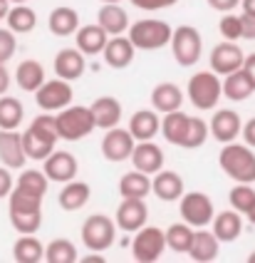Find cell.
Wrapping results in <instances>:
<instances>
[{
    "instance_id": "6da1fadb",
    "label": "cell",
    "mask_w": 255,
    "mask_h": 263,
    "mask_svg": "<svg viewBox=\"0 0 255 263\" xmlns=\"http://www.w3.org/2000/svg\"><path fill=\"white\" fill-rule=\"evenodd\" d=\"M42 199L40 194L25 191L20 186H13L8 194V214L10 223L17 234H37L42 226Z\"/></svg>"
},
{
    "instance_id": "7a4b0ae2",
    "label": "cell",
    "mask_w": 255,
    "mask_h": 263,
    "mask_svg": "<svg viewBox=\"0 0 255 263\" xmlns=\"http://www.w3.org/2000/svg\"><path fill=\"white\" fill-rule=\"evenodd\" d=\"M60 134H57V124H55V115H37L30 122V127L23 132V149L25 157L32 161L47 159L55 144H57Z\"/></svg>"
},
{
    "instance_id": "3957f363",
    "label": "cell",
    "mask_w": 255,
    "mask_h": 263,
    "mask_svg": "<svg viewBox=\"0 0 255 263\" xmlns=\"http://www.w3.org/2000/svg\"><path fill=\"white\" fill-rule=\"evenodd\" d=\"M218 164L225 176H230L236 184H255V154L253 146L228 142L218 154Z\"/></svg>"
},
{
    "instance_id": "277c9868",
    "label": "cell",
    "mask_w": 255,
    "mask_h": 263,
    "mask_svg": "<svg viewBox=\"0 0 255 263\" xmlns=\"http://www.w3.org/2000/svg\"><path fill=\"white\" fill-rule=\"evenodd\" d=\"M171 35H174V28L166 20H159V17L136 20L126 30V37L132 40L134 50H146V52L166 47V45L171 43Z\"/></svg>"
},
{
    "instance_id": "5b68a950",
    "label": "cell",
    "mask_w": 255,
    "mask_h": 263,
    "mask_svg": "<svg viewBox=\"0 0 255 263\" xmlns=\"http://www.w3.org/2000/svg\"><path fill=\"white\" fill-rule=\"evenodd\" d=\"M186 97H188V102L194 104L198 112H210V109L218 107L221 97H223V82H221V77L213 72V70L196 72L188 80Z\"/></svg>"
},
{
    "instance_id": "8992f818",
    "label": "cell",
    "mask_w": 255,
    "mask_h": 263,
    "mask_svg": "<svg viewBox=\"0 0 255 263\" xmlns=\"http://www.w3.org/2000/svg\"><path fill=\"white\" fill-rule=\"evenodd\" d=\"M55 124H57L60 139L65 142H79L94 132V117H92L90 107H82V104H70L60 112H55Z\"/></svg>"
},
{
    "instance_id": "52a82bcc",
    "label": "cell",
    "mask_w": 255,
    "mask_h": 263,
    "mask_svg": "<svg viewBox=\"0 0 255 263\" xmlns=\"http://www.w3.org/2000/svg\"><path fill=\"white\" fill-rule=\"evenodd\" d=\"M82 243L92 253H104L114 246L117 238V223L109 219L107 214H92L82 223Z\"/></svg>"
},
{
    "instance_id": "ba28073f",
    "label": "cell",
    "mask_w": 255,
    "mask_h": 263,
    "mask_svg": "<svg viewBox=\"0 0 255 263\" xmlns=\"http://www.w3.org/2000/svg\"><path fill=\"white\" fill-rule=\"evenodd\" d=\"M171 52L181 67H194L203 55V37L194 25H179L171 35Z\"/></svg>"
},
{
    "instance_id": "9c48e42d",
    "label": "cell",
    "mask_w": 255,
    "mask_h": 263,
    "mask_svg": "<svg viewBox=\"0 0 255 263\" xmlns=\"http://www.w3.org/2000/svg\"><path fill=\"white\" fill-rule=\"evenodd\" d=\"M166 251V234L159 226H141L134 231L132 241V256L136 263H156Z\"/></svg>"
},
{
    "instance_id": "30bf717a",
    "label": "cell",
    "mask_w": 255,
    "mask_h": 263,
    "mask_svg": "<svg viewBox=\"0 0 255 263\" xmlns=\"http://www.w3.org/2000/svg\"><path fill=\"white\" fill-rule=\"evenodd\" d=\"M179 214L181 219L186 221L188 226H194V229H206L213 221V216H216L213 201L203 191H188V194L183 191V196L179 199Z\"/></svg>"
},
{
    "instance_id": "8fae6325",
    "label": "cell",
    "mask_w": 255,
    "mask_h": 263,
    "mask_svg": "<svg viewBox=\"0 0 255 263\" xmlns=\"http://www.w3.org/2000/svg\"><path fill=\"white\" fill-rule=\"evenodd\" d=\"M75 100V92H72V82L67 80H45L40 89L35 92V102L42 112H60L65 107H70Z\"/></svg>"
},
{
    "instance_id": "7c38bea8",
    "label": "cell",
    "mask_w": 255,
    "mask_h": 263,
    "mask_svg": "<svg viewBox=\"0 0 255 263\" xmlns=\"http://www.w3.org/2000/svg\"><path fill=\"white\" fill-rule=\"evenodd\" d=\"M149 221V206L144 199H121L119 209L114 214V223L124 234H134Z\"/></svg>"
},
{
    "instance_id": "4fadbf2b",
    "label": "cell",
    "mask_w": 255,
    "mask_h": 263,
    "mask_svg": "<svg viewBox=\"0 0 255 263\" xmlns=\"http://www.w3.org/2000/svg\"><path fill=\"white\" fill-rule=\"evenodd\" d=\"M243 60H245V52L238 47V43H230V40H223L218 43L208 55L210 70L216 74H230L243 67Z\"/></svg>"
},
{
    "instance_id": "5bb4252c",
    "label": "cell",
    "mask_w": 255,
    "mask_h": 263,
    "mask_svg": "<svg viewBox=\"0 0 255 263\" xmlns=\"http://www.w3.org/2000/svg\"><path fill=\"white\" fill-rule=\"evenodd\" d=\"M134 137L129 129H121V127H112L107 129L104 139H102V154H104L107 161H114V164H121L132 157L134 152Z\"/></svg>"
},
{
    "instance_id": "9a60e30c",
    "label": "cell",
    "mask_w": 255,
    "mask_h": 263,
    "mask_svg": "<svg viewBox=\"0 0 255 263\" xmlns=\"http://www.w3.org/2000/svg\"><path fill=\"white\" fill-rule=\"evenodd\" d=\"M42 172L50 181H57V184H67L77 179V172H79V164H77L75 154L70 152H52L47 159H42Z\"/></svg>"
},
{
    "instance_id": "2e32d148",
    "label": "cell",
    "mask_w": 255,
    "mask_h": 263,
    "mask_svg": "<svg viewBox=\"0 0 255 263\" xmlns=\"http://www.w3.org/2000/svg\"><path fill=\"white\" fill-rule=\"evenodd\" d=\"M240 129H243V119L236 109H218L213 119L208 122V132L210 137L221 144H228V142H236L240 137Z\"/></svg>"
},
{
    "instance_id": "e0dca14e",
    "label": "cell",
    "mask_w": 255,
    "mask_h": 263,
    "mask_svg": "<svg viewBox=\"0 0 255 263\" xmlns=\"http://www.w3.org/2000/svg\"><path fill=\"white\" fill-rule=\"evenodd\" d=\"M132 164H134V169L139 172H144V174H156V172H161L164 169V149L156 144L154 139H146V142H136L134 144V152H132Z\"/></svg>"
},
{
    "instance_id": "ac0fdd59",
    "label": "cell",
    "mask_w": 255,
    "mask_h": 263,
    "mask_svg": "<svg viewBox=\"0 0 255 263\" xmlns=\"http://www.w3.org/2000/svg\"><path fill=\"white\" fill-rule=\"evenodd\" d=\"M25 149H23V134L17 129H0V164L10 172L25 166Z\"/></svg>"
},
{
    "instance_id": "d6986e66",
    "label": "cell",
    "mask_w": 255,
    "mask_h": 263,
    "mask_svg": "<svg viewBox=\"0 0 255 263\" xmlns=\"http://www.w3.org/2000/svg\"><path fill=\"white\" fill-rule=\"evenodd\" d=\"M151 191H154V196H156L159 201L174 204V201H179L181 196H183L186 184H183L181 174L171 172V169H161V172H156L154 179H151Z\"/></svg>"
},
{
    "instance_id": "ffe728a7",
    "label": "cell",
    "mask_w": 255,
    "mask_h": 263,
    "mask_svg": "<svg viewBox=\"0 0 255 263\" xmlns=\"http://www.w3.org/2000/svg\"><path fill=\"white\" fill-rule=\"evenodd\" d=\"M87 70V58L77 47H62L55 55V74L67 82H77Z\"/></svg>"
},
{
    "instance_id": "44dd1931",
    "label": "cell",
    "mask_w": 255,
    "mask_h": 263,
    "mask_svg": "<svg viewBox=\"0 0 255 263\" xmlns=\"http://www.w3.org/2000/svg\"><path fill=\"white\" fill-rule=\"evenodd\" d=\"M218 251H221V241L216 238L213 231H208V229H196L186 253L196 263H210L218 258Z\"/></svg>"
},
{
    "instance_id": "7402d4cb",
    "label": "cell",
    "mask_w": 255,
    "mask_h": 263,
    "mask_svg": "<svg viewBox=\"0 0 255 263\" xmlns=\"http://www.w3.org/2000/svg\"><path fill=\"white\" fill-rule=\"evenodd\" d=\"M102 58L112 70H126L134 62V45L126 35H114V37L107 40Z\"/></svg>"
},
{
    "instance_id": "603a6c76",
    "label": "cell",
    "mask_w": 255,
    "mask_h": 263,
    "mask_svg": "<svg viewBox=\"0 0 255 263\" xmlns=\"http://www.w3.org/2000/svg\"><path fill=\"white\" fill-rule=\"evenodd\" d=\"M90 112L92 117H94V127H99V129H112V127H119L121 122V115H124V109H121V102L117 97H97L94 102L90 104Z\"/></svg>"
},
{
    "instance_id": "cb8c5ba5",
    "label": "cell",
    "mask_w": 255,
    "mask_h": 263,
    "mask_svg": "<svg viewBox=\"0 0 255 263\" xmlns=\"http://www.w3.org/2000/svg\"><path fill=\"white\" fill-rule=\"evenodd\" d=\"M97 23H99V28L104 30L109 37L124 35V32L129 30V25H132L129 13L121 8L119 3H102V8H99V13H97Z\"/></svg>"
},
{
    "instance_id": "d4e9b609",
    "label": "cell",
    "mask_w": 255,
    "mask_h": 263,
    "mask_svg": "<svg viewBox=\"0 0 255 263\" xmlns=\"http://www.w3.org/2000/svg\"><path fill=\"white\" fill-rule=\"evenodd\" d=\"M107 40H109V35L99 28V23L79 25V30L75 32V47L84 58H87V55H102Z\"/></svg>"
},
{
    "instance_id": "484cf974",
    "label": "cell",
    "mask_w": 255,
    "mask_h": 263,
    "mask_svg": "<svg viewBox=\"0 0 255 263\" xmlns=\"http://www.w3.org/2000/svg\"><path fill=\"white\" fill-rule=\"evenodd\" d=\"M90 196H92L90 184H87V181H77V179H72V181L62 184L57 204H60V209L75 214V211H79V209H84V206L90 204Z\"/></svg>"
},
{
    "instance_id": "4316f807",
    "label": "cell",
    "mask_w": 255,
    "mask_h": 263,
    "mask_svg": "<svg viewBox=\"0 0 255 263\" xmlns=\"http://www.w3.org/2000/svg\"><path fill=\"white\" fill-rule=\"evenodd\" d=\"M183 100H186V97H183L181 87L174 85V82H161V85H156V87L151 89V104H154V109L161 112V115H168V112L181 109Z\"/></svg>"
},
{
    "instance_id": "83f0119b",
    "label": "cell",
    "mask_w": 255,
    "mask_h": 263,
    "mask_svg": "<svg viewBox=\"0 0 255 263\" xmlns=\"http://www.w3.org/2000/svg\"><path fill=\"white\" fill-rule=\"evenodd\" d=\"M161 129V119L156 115V109H139L129 119V132L134 137V142H146L154 139Z\"/></svg>"
},
{
    "instance_id": "f1b7e54d",
    "label": "cell",
    "mask_w": 255,
    "mask_h": 263,
    "mask_svg": "<svg viewBox=\"0 0 255 263\" xmlns=\"http://www.w3.org/2000/svg\"><path fill=\"white\" fill-rule=\"evenodd\" d=\"M210 223H213V234H216V238H218L221 243H233V241H238L240 234H243V219H240V214L236 209H233V211L216 214Z\"/></svg>"
},
{
    "instance_id": "f546056e",
    "label": "cell",
    "mask_w": 255,
    "mask_h": 263,
    "mask_svg": "<svg viewBox=\"0 0 255 263\" xmlns=\"http://www.w3.org/2000/svg\"><path fill=\"white\" fill-rule=\"evenodd\" d=\"M47 28L55 37H70L79 30V13L75 8H67V5H60L55 8L50 17H47Z\"/></svg>"
},
{
    "instance_id": "4dcf8cb0",
    "label": "cell",
    "mask_w": 255,
    "mask_h": 263,
    "mask_svg": "<svg viewBox=\"0 0 255 263\" xmlns=\"http://www.w3.org/2000/svg\"><path fill=\"white\" fill-rule=\"evenodd\" d=\"M188 122H191V115H186V112L176 109V112L164 115V119H161V129L159 132L164 134V139L168 142V144L181 146V149H183L186 132H188Z\"/></svg>"
},
{
    "instance_id": "1f68e13d",
    "label": "cell",
    "mask_w": 255,
    "mask_h": 263,
    "mask_svg": "<svg viewBox=\"0 0 255 263\" xmlns=\"http://www.w3.org/2000/svg\"><path fill=\"white\" fill-rule=\"evenodd\" d=\"M45 67L37 60H23L15 70V85L23 92H37L40 85L45 82Z\"/></svg>"
},
{
    "instance_id": "d6a6232c",
    "label": "cell",
    "mask_w": 255,
    "mask_h": 263,
    "mask_svg": "<svg viewBox=\"0 0 255 263\" xmlns=\"http://www.w3.org/2000/svg\"><path fill=\"white\" fill-rule=\"evenodd\" d=\"M13 258L17 263H40L45 261V246L35 234H23L13 243Z\"/></svg>"
},
{
    "instance_id": "836d02e7",
    "label": "cell",
    "mask_w": 255,
    "mask_h": 263,
    "mask_svg": "<svg viewBox=\"0 0 255 263\" xmlns=\"http://www.w3.org/2000/svg\"><path fill=\"white\" fill-rule=\"evenodd\" d=\"M5 23L8 28L13 30L15 35H28L37 28V13L32 10L28 3H20V5H10V10L5 15Z\"/></svg>"
},
{
    "instance_id": "e575fe53",
    "label": "cell",
    "mask_w": 255,
    "mask_h": 263,
    "mask_svg": "<svg viewBox=\"0 0 255 263\" xmlns=\"http://www.w3.org/2000/svg\"><path fill=\"white\" fill-rule=\"evenodd\" d=\"M119 194L121 199H146L151 194V176L144 172H129L119 179Z\"/></svg>"
},
{
    "instance_id": "d590c367",
    "label": "cell",
    "mask_w": 255,
    "mask_h": 263,
    "mask_svg": "<svg viewBox=\"0 0 255 263\" xmlns=\"http://www.w3.org/2000/svg\"><path fill=\"white\" fill-rule=\"evenodd\" d=\"M253 92H255L253 82L248 80V74L243 72V70H236V72L225 74V80H223V97H228L230 102H245Z\"/></svg>"
},
{
    "instance_id": "8d00e7d4",
    "label": "cell",
    "mask_w": 255,
    "mask_h": 263,
    "mask_svg": "<svg viewBox=\"0 0 255 263\" xmlns=\"http://www.w3.org/2000/svg\"><path fill=\"white\" fill-rule=\"evenodd\" d=\"M25 119V107L17 97L0 95V129H17Z\"/></svg>"
},
{
    "instance_id": "74e56055",
    "label": "cell",
    "mask_w": 255,
    "mask_h": 263,
    "mask_svg": "<svg viewBox=\"0 0 255 263\" xmlns=\"http://www.w3.org/2000/svg\"><path fill=\"white\" fill-rule=\"evenodd\" d=\"M45 261L47 263H77L79 256H77V249L72 241L67 238H55L45 246Z\"/></svg>"
},
{
    "instance_id": "f35d334b",
    "label": "cell",
    "mask_w": 255,
    "mask_h": 263,
    "mask_svg": "<svg viewBox=\"0 0 255 263\" xmlns=\"http://www.w3.org/2000/svg\"><path fill=\"white\" fill-rule=\"evenodd\" d=\"M164 234H166V249L176 251V253H186L188 243H191V236H194V226L181 221V223H171Z\"/></svg>"
},
{
    "instance_id": "ab89813d",
    "label": "cell",
    "mask_w": 255,
    "mask_h": 263,
    "mask_svg": "<svg viewBox=\"0 0 255 263\" xmlns=\"http://www.w3.org/2000/svg\"><path fill=\"white\" fill-rule=\"evenodd\" d=\"M15 186L25 191H32V194H40L45 196L47 194V186H50V179L45 176V172H37V169H25L23 174L17 176Z\"/></svg>"
},
{
    "instance_id": "60d3db41",
    "label": "cell",
    "mask_w": 255,
    "mask_h": 263,
    "mask_svg": "<svg viewBox=\"0 0 255 263\" xmlns=\"http://www.w3.org/2000/svg\"><path fill=\"white\" fill-rule=\"evenodd\" d=\"M210 132H208V122L201 117H191L188 122V132H186V142L183 149H201V146L208 142Z\"/></svg>"
},
{
    "instance_id": "b9f144b4",
    "label": "cell",
    "mask_w": 255,
    "mask_h": 263,
    "mask_svg": "<svg viewBox=\"0 0 255 263\" xmlns=\"http://www.w3.org/2000/svg\"><path fill=\"white\" fill-rule=\"evenodd\" d=\"M228 201H230V206H233L238 214H245L255 201L253 184H236V186L230 189V194H228Z\"/></svg>"
},
{
    "instance_id": "7bdbcfd3",
    "label": "cell",
    "mask_w": 255,
    "mask_h": 263,
    "mask_svg": "<svg viewBox=\"0 0 255 263\" xmlns=\"http://www.w3.org/2000/svg\"><path fill=\"white\" fill-rule=\"evenodd\" d=\"M218 30H221L223 40H230V43H238V40H243L240 15H223V17H221V23H218Z\"/></svg>"
},
{
    "instance_id": "ee69618b",
    "label": "cell",
    "mask_w": 255,
    "mask_h": 263,
    "mask_svg": "<svg viewBox=\"0 0 255 263\" xmlns=\"http://www.w3.org/2000/svg\"><path fill=\"white\" fill-rule=\"evenodd\" d=\"M17 50V37L10 28H0V65H5L8 60H13Z\"/></svg>"
},
{
    "instance_id": "f6af8a7d",
    "label": "cell",
    "mask_w": 255,
    "mask_h": 263,
    "mask_svg": "<svg viewBox=\"0 0 255 263\" xmlns=\"http://www.w3.org/2000/svg\"><path fill=\"white\" fill-rule=\"evenodd\" d=\"M129 3L144 13H156V10H166V8L176 5L179 0H129Z\"/></svg>"
},
{
    "instance_id": "bcb514c9",
    "label": "cell",
    "mask_w": 255,
    "mask_h": 263,
    "mask_svg": "<svg viewBox=\"0 0 255 263\" xmlns=\"http://www.w3.org/2000/svg\"><path fill=\"white\" fill-rule=\"evenodd\" d=\"M13 186H15V181H13L10 169L0 164V199H8V194L13 191Z\"/></svg>"
},
{
    "instance_id": "7dc6e473",
    "label": "cell",
    "mask_w": 255,
    "mask_h": 263,
    "mask_svg": "<svg viewBox=\"0 0 255 263\" xmlns=\"http://www.w3.org/2000/svg\"><path fill=\"white\" fill-rule=\"evenodd\" d=\"M240 25H243V37L245 40H255V15L243 13L240 15Z\"/></svg>"
},
{
    "instance_id": "c3c4849f",
    "label": "cell",
    "mask_w": 255,
    "mask_h": 263,
    "mask_svg": "<svg viewBox=\"0 0 255 263\" xmlns=\"http://www.w3.org/2000/svg\"><path fill=\"white\" fill-rule=\"evenodd\" d=\"M206 3L213 10H218V13H233L240 5V0H206Z\"/></svg>"
},
{
    "instance_id": "681fc988",
    "label": "cell",
    "mask_w": 255,
    "mask_h": 263,
    "mask_svg": "<svg viewBox=\"0 0 255 263\" xmlns=\"http://www.w3.org/2000/svg\"><path fill=\"white\" fill-rule=\"evenodd\" d=\"M240 137H243V142H245V144L253 146V149H255V117H253V119H248V122H243Z\"/></svg>"
},
{
    "instance_id": "f907efd6",
    "label": "cell",
    "mask_w": 255,
    "mask_h": 263,
    "mask_svg": "<svg viewBox=\"0 0 255 263\" xmlns=\"http://www.w3.org/2000/svg\"><path fill=\"white\" fill-rule=\"evenodd\" d=\"M240 70L248 74V80L253 82V87H255V52H253V55H245V60H243V67H240Z\"/></svg>"
},
{
    "instance_id": "816d5d0a",
    "label": "cell",
    "mask_w": 255,
    "mask_h": 263,
    "mask_svg": "<svg viewBox=\"0 0 255 263\" xmlns=\"http://www.w3.org/2000/svg\"><path fill=\"white\" fill-rule=\"evenodd\" d=\"M10 89V72L5 70V65H0V95H8Z\"/></svg>"
},
{
    "instance_id": "f5cc1de1",
    "label": "cell",
    "mask_w": 255,
    "mask_h": 263,
    "mask_svg": "<svg viewBox=\"0 0 255 263\" xmlns=\"http://www.w3.org/2000/svg\"><path fill=\"white\" fill-rule=\"evenodd\" d=\"M82 263H104V256H99V253H94V256H84V258H79Z\"/></svg>"
},
{
    "instance_id": "db71d44e",
    "label": "cell",
    "mask_w": 255,
    "mask_h": 263,
    "mask_svg": "<svg viewBox=\"0 0 255 263\" xmlns=\"http://www.w3.org/2000/svg\"><path fill=\"white\" fill-rule=\"evenodd\" d=\"M8 10H10V0H0V20H5Z\"/></svg>"
},
{
    "instance_id": "11a10c76",
    "label": "cell",
    "mask_w": 255,
    "mask_h": 263,
    "mask_svg": "<svg viewBox=\"0 0 255 263\" xmlns=\"http://www.w3.org/2000/svg\"><path fill=\"white\" fill-rule=\"evenodd\" d=\"M245 216H248V221H250V223L255 226V201H253V206H250V209L245 211Z\"/></svg>"
},
{
    "instance_id": "9f6ffc18",
    "label": "cell",
    "mask_w": 255,
    "mask_h": 263,
    "mask_svg": "<svg viewBox=\"0 0 255 263\" xmlns=\"http://www.w3.org/2000/svg\"><path fill=\"white\" fill-rule=\"evenodd\" d=\"M20 3H28V0H10V5H20Z\"/></svg>"
},
{
    "instance_id": "6f0895ef",
    "label": "cell",
    "mask_w": 255,
    "mask_h": 263,
    "mask_svg": "<svg viewBox=\"0 0 255 263\" xmlns=\"http://www.w3.org/2000/svg\"><path fill=\"white\" fill-rule=\"evenodd\" d=\"M248 263H255V251L250 253V256H248Z\"/></svg>"
},
{
    "instance_id": "680465c9",
    "label": "cell",
    "mask_w": 255,
    "mask_h": 263,
    "mask_svg": "<svg viewBox=\"0 0 255 263\" xmlns=\"http://www.w3.org/2000/svg\"><path fill=\"white\" fill-rule=\"evenodd\" d=\"M102 3H121V0H102Z\"/></svg>"
}]
</instances>
